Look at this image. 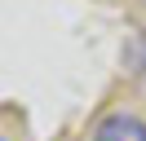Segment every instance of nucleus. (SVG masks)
<instances>
[{
	"label": "nucleus",
	"instance_id": "f257e3e1",
	"mask_svg": "<svg viewBox=\"0 0 146 141\" xmlns=\"http://www.w3.org/2000/svg\"><path fill=\"white\" fill-rule=\"evenodd\" d=\"M93 141H146V123L133 110H111L93 128Z\"/></svg>",
	"mask_w": 146,
	"mask_h": 141
},
{
	"label": "nucleus",
	"instance_id": "f03ea898",
	"mask_svg": "<svg viewBox=\"0 0 146 141\" xmlns=\"http://www.w3.org/2000/svg\"><path fill=\"white\" fill-rule=\"evenodd\" d=\"M124 62H128V70H133V75H146V31H133V35H128Z\"/></svg>",
	"mask_w": 146,
	"mask_h": 141
}]
</instances>
